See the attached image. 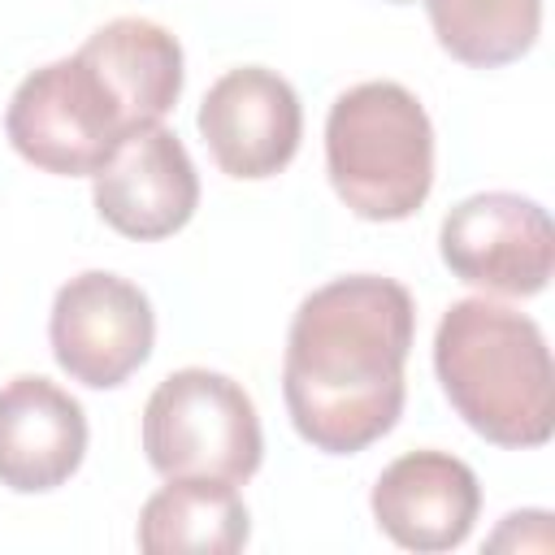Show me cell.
<instances>
[{
    "instance_id": "cell-1",
    "label": "cell",
    "mask_w": 555,
    "mask_h": 555,
    "mask_svg": "<svg viewBox=\"0 0 555 555\" xmlns=\"http://www.w3.org/2000/svg\"><path fill=\"white\" fill-rule=\"evenodd\" d=\"M416 304L403 282L351 273L317 286L291 317L282 399L295 434L325 455H356L403 416V364Z\"/></svg>"
},
{
    "instance_id": "cell-2",
    "label": "cell",
    "mask_w": 555,
    "mask_h": 555,
    "mask_svg": "<svg viewBox=\"0 0 555 555\" xmlns=\"http://www.w3.org/2000/svg\"><path fill=\"white\" fill-rule=\"evenodd\" d=\"M182 95V43L147 17H113L74 56L26 74L9 100L13 152L56 178H95L139 130L165 121Z\"/></svg>"
},
{
    "instance_id": "cell-3",
    "label": "cell",
    "mask_w": 555,
    "mask_h": 555,
    "mask_svg": "<svg viewBox=\"0 0 555 555\" xmlns=\"http://www.w3.org/2000/svg\"><path fill=\"white\" fill-rule=\"evenodd\" d=\"M434 373L455 416L494 447L529 451L555 429L546 334L490 295L455 299L434 330Z\"/></svg>"
},
{
    "instance_id": "cell-4",
    "label": "cell",
    "mask_w": 555,
    "mask_h": 555,
    "mask_svg": "<svg viewBox=\"0 0 555 555\" xmlns=\"http://www.w3.org/2000/svg\"><path fill=\"white\" fill-rule=\"evenodd\" d=\"M325 173L364 221H403L434 191V121L399 82H356L325 117Z\"/></svg>"
},
{
    "instance_id": "cell-5",
    "label": "cell",
    "mask_w": 555,
    "mask_h": 555,
    "mask_svg": "<svg viewBox=\"0 0 555 555\" xmlns=\"http://www.w3.org/2000/svg\"><path fill=\"white\" fill-rule=\"evenodd\" d=\"M143 455L165 481H251L264 460V434L251 395L212 369L169 373L143 403Z\"/></svg>"
},
{
    "instance_id": "cell-6",
    "label": "cell",
    "mask_w": 555,
    "mask_h": 555,
    "mask_svg": "<svg viewBox=\"0 0 555 555\" xmlns=\"http://www.w3.org/2000/svg\"><path fill=\"white\" fill-rule=\"evenodd\" d=\"M442 264L486 295L529 299L555 273V225L538 199L481 191L460 199L438 225Z\"/></svg>"
},
{
    "instance_id": "cell-7",
    "label": "cell",
    "mask_w": 555,
    "mask_h": 555,
    "mask_svg": "<svg viewBox=\"0 0 555 555\" xmlns=\"http://www.w3.org/2000/svg\"><path fill=\"white\" fill-rule=\"evenodd\" d=\"M48 343L56 364L91 386V390H113L130 373H139L152 356L156 343V312L152 299L108 273V269H87L69 278L48 317Z\"/></svg>"
},
{
    "instance_id": "cell-8",
    "label": "cell",
    "mask_w": 555,
    "mask_h": 555,
    "mask_svg": "<svg viewBox=\"0 0 555 555\" xmlns=\"http://www.w3.org/2000/svg\"><path fill=\"white\" fill-rule=\"evenodd\" d=\"M195 121L217 169L243 182L282 173L295 160L304 134V108L295 87L264 65L225 69L208 87Z\"/></svg>"
},
{
    "instance_id": "cell-9",
    "label": "cell",
    "mask_w": 555,
    "mask_h": 555,
    "mask_svg": "<svg viewBox=\"0 0 555 555\" xmlns=\"http://www.w3.org/2000/svg\"><path fill=\"white\" fill-rule=\"evenodd\" d=\"M95 212L121 238L156 243L178 234L199 208V173L182 139L165 126L130 134L91 182Z\"/></svg>"
},
{
    "instance_id": "cell-10",
    "label": "cell",
    "mask_w": 555,
    "mask_h": 555,
    "mask_svg": "<svg viewBox=\"0 0 555 555\" xmlns=\"http://www.w3.org/2000/svg\"><path fill=\"white\" fill-rule=\"evenodd\" d=\"M377 529L416 555L455 551L481 512L477 473L451 451H408L382 468L369 494Z\"/></svg>"
},
{
    "instance_id": "cell-11",
    "label": "cell",
    "mask_w": 555,
    "mask_h": 555,
    "mask_svg": "<svg viewBox=\"0 0 555 555\" xmlns=\"http://www.w3.org/2000/svg\"><path fill=\"white\" fill-rule=\"evenodd\" d=\"M82 403L39 373L0 386V486L13 494H48L65 486L87 455Z\"/></svg>"
},
{
    "instance_id": "cell-12",
    "label": "cell",
    "mask_w": 555,
    "mask_h": 555,
    "mask_svg": "<svg viewBox=\"0 0 555 555\" xmlns=\"http://www.w3.org/2000/svg\"><path fill=\"white\" fill-rule=\"evenodd\" d=\"M251 516L234 486L169 477L139 512V551L147 555H234L247 546Z\"/></svg>"
},
{
    "instance_id": "cell-13",
    "label": "cell",
    "mask_w": 555,
    "mask_h": 555,
    "mask_svg": "<svg viewBox=\"0 0 555 555\" xmlns=\"http://www.w3.org/2000/svg\"><path fill=\"white\" fill-rule=\"evenodd\" d=\"M434 39L473 69L520 61L542 30V0H425Z\"/></svg>"
},
{
    "instance_id": "cell-14",
    "label": "cell",
    "mask_w": 555,
    "mask_h": 555,
    "mask_svg": "<svg viewBox=\"0 0 555 555\" xmlns=\"http://www.w3.org/2000/svg\"><path fill=\"white\" fill-rule=\"evenodd\" d=\"M390 4H412V0H390Z\"/></svg>"
}]
</instances>
